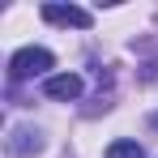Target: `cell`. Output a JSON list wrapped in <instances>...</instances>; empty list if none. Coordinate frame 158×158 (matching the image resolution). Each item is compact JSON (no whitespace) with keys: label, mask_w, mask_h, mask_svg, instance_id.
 <instances>
[{"label":"cell","mask_w":158,"mask_h":158,"mask_svg":"<svg viewBox=\"0 0 158 158\" xmlns=\"http://www.w3.org/2000/svg\"><path fill=\"white\" fill-rule=\"evenodd\" d=\"M56 60L47 47H22V52H13V60H9V77L13 81H26V77H43L47 81V69H52Z\"/></svg>","instance_id":"obj_1"},{"label":"cell","mask_w":158,"mask_h":158,"mask_svg":"<svg viewBox=\"0 0 158 158\" xmlns=\"http://www.w3.org/2000/svg\"><path fill=\"white\" fill-rule=\"evenodd\" d=\"M43 22H52V26H73V30H90L94 26L90 9H77V4H43Z\"/></svg>","instance_id":"obj_2"},{"label":"cell","mask_w":158,"mask_h":158,"mask_svg":"<svg viewBox=\"0 0 158 158\" xmlns=\"http://www.w3.org/2000/svg\"><path fill=\"white\" fill-rule=\"evenodd\" d=\"M43 94L60 98V103H73V98H81V77L77 73H56V77L43 81Z\"/></svg>","instance_id":"obj_3"},{"label":"cell","mask_w":158,"mask_h":158,"mask_svg":"<svg viewBox=\"0 0 158 158\" xmlns=\"http://www.w3.org/2000/svg\"><path fill=\"white\" fill-rule=\"evenodd\" d=\"M9 150H13V154H34V150H43V141H39V132L17 128L13 137H9Z\"/></svg>","instance_id":"obj_4"},{"label":"cell","mask_w":158,"mask_h":158,"mask_svg":"<svg viewBox=\"0 0 158 158\" xmlns=\"http://www.w3.org/2000/svg\"><path fill=\"white\" fill-rule=\"evenodd\" d=\"M107 158H145V150L137 141H111L107 145Z\"/></svg>","instance_id":"obj_5"}]
</instances>
